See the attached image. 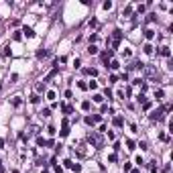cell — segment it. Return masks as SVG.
I'll return each instance as SVG.
<instances>
[{"instance_id":"4fadbf2b","label":"cell","mask_w":173,"mask_h":173,"mask_svg":"<svg viewBox=\"0 0 173 173\" xmlns=\"http://www.w3.org/2000/svg\"><path fill=\"white\" fill-rule=\"evenodd\" d=\"M153 35H155V33H153L151 29H147V31H145V37H147V39H153Z\"/></svg>"},{"instance_id":"2e32d148","label":"cell","mask_w":173,"mask_h":173,"mask_svg":"<svg viewBox=\"0 0 173 173\" xmlns=\"http://www.w3.org/2000/svg\"><path fill=\"white\" fill-rule=\"evenodd\" d=\"M145 53H153V45H149V43L145 45Z\"/></svg>"},{"instance_id":"44dd1931","label":"cell","mask_w":173,"mask_h":173,"mask_svg":"<svg viewBox=\"0 0 173 173\" xmlns=\"http://www.w3.org/2000/svg\"><path fill=\"white\" fill-rule=\"evenodd\" d=\"M12 173H21V171H17V169H14V171H12Z\"/></svg>"},{"instance_id":"277c9868","label":"cell","mask_w":173,"mask_h":173,"mask_svg":"<svg viewBox=\"0 0 173 173\" xmlns=\"http://www.w3.org/2000/svg\"><path fill=\"white\" fill-rule=\"evenodd\" d=\"M23 33H25L27 37H35V31L31 29V27H25V29H23Z\"/></svg>"},{"instance_id":"e0dca14e","label":"cell","mask_w":173,"mask_h":173,"mask_svg":"<svg viewBox=\"0 0 173 173\" xmlns=\"http://www.w3.org/2000/svg\"><path fill=\"white\" fill-rule=\"evenodd\" d=\"M45 55H47L45 49H39V51H37V57H45Z\"/></svg>"},{"instance_id":"ffe728a7","label":"cell","mask_w":173,"mask_h":173,"mask_svg":"<svg viewBox=\"0 0 173 173\" xmlns=\"http://www.w3.org/2000/svg\"><path fill=\"white\" fill-rule=\"evenodd\" d=\"M0 173H4V167H2V163H0Z\"/></svg>"},{"instance_id":"3957f363","label":"cell","mask_w":173,"mask_h":173,"mask_svg":"<svg viewBox=\"0 0 173 173\" xmlns=\"http://www.w3.org/2000/svg\"><path fill=\"white\" fill-rule=\"evenodd\" d=\"M69 134V122L63 120V126H61V136H67Z\"/></svg>"},{"instance_id":"d6986e66","label":"cell","mask_w":173,"mask_h":173,"mask_svg":"<svg viewBox=\"0 0 173 173\" xmlns=\"http://www.w3.org/2000/svg\"><path fill=\"white\" fill-rule=\"evenodd\" d=\"M4 147V138H0V149H2Z\"/></svg>"},{"instance_id":"ba28073f","label":"cell","mask_w":173,"mask_h":173,"mask_svg":"<svg viewBox=\"0 0 173 173\" xmlns=\"http://www.w3.org/2000/svg\"><path fill=\"white\" fill-rule=\"evenodd\" d=\"M39 102H41L39 94H33V96H31V104H39Z\"/></svg>"},{"instance_id":"8fae6325","label":"cell","mask_w":173,"mask_h":173,"mask_svg":"<svg viewBox=\"0 0 173 173\" xmlns=\"http://www.w3.org/2000/svg\"><path fill=\"white\" fill-rule=\"evenodd\" d=\"M155 96H157V100H163L165 94H163V90H157V92H155Z\"/></svg>"},{"instance_id":"5b68a950","label":"cell","mask_w":173,"mask_h":173,"mask_svg":"<svg viewBox=\"0 0 173 173\" xmlns=\"http://www.w3.org/2000/svg\"><path fill=\"white\" fill-rule=\"evenodd\" d=\"M10 104H12V106H14V108H19V106H21V104H23V100H21V98H19V96H17V98H12V100H10Z\"/></svg>"},{"instance_id":"8992f818","label":"cell","mask_w":173,"mask_h":173,"mask_svg":"<svg viewBox=\"0 0 173 173\" xmlns=\"http://www.w3.org/2000/svg\"><path fill=\"white\" fill-rule=\"evenodd\" d=\"M159 53H161L163 57H169V55H171V51H169V47H161V51H159Z\"/></svg>"},{"instance_id":"30bf717a","label":"cell","mask_w":173,"mask_h":173,"mask_svg":"<svg viewBox=\"0 0 173 173\" xmlns=\"http://www.w3.org/2000/svg\"><path fill=\"white\" fill-rule=\"evenodd\" d=\"M114 124H116V126H122V124H124V120H122L120 116H116V118H114Z\"/></svg>"},{"instance_id":"9a60e30c","label":"cell","mask_w":173,"mask_h":173,"mask_svg":"<svg viewBox=\"0 0 173 173\" xmlns=\"http://www.w3.org/2000/svg\"><path fill=\"white\" fill-rule=\"evenodd\" d=\"M102 6H104V10H110V8H112V2H110V0H108V2H104Z\"/></svg>"},{"instance_id":"6da1fadb","label":"cell","mask_w":173,"mask_h":173,"mask_svg":"<svg viewBox=\"0 0 173 173\" xmlns=\"http://www.w3.org/2000/svg\"><path fill=\"white\" fill-rule=\"evenodd\" d=\"M88 140H90L96 149H102V136H100L98 132H90V134H88Z\"/></svg>"},{"instance_id":"ac0fdd59","label":"cell","mask_w":173,"mask_h":173,"mask_svg":"<svg viewBox=\"0 0 173 173\" xmlns=\"http://www.w3.org/2000/svg\"><path fill=\"white\" fill-rule=\"evenodd\" d=\"M110 67H112V69H118L120 65H118V61H112V63H110Z\"/></svg>"},{"instance_id":"52a82bcc","label":"cell","mask_w":173,"mask_h":173,"mask_svg":"<svg viewBox=\"0 0 173 173\" xmlns=\"http://www.w3.org/2000/svg\"><path fill=\"white\" fill-rule=\"evenodd\" d=\"M88 53H90V55H96V53H98V47H96V45H90V47H88Z\"/></svg>"},{"instance_id":"5bb4252c","label":"cell","mask_w":173,"mask_h":173,"mask_svg":"<svg viewBox=\"0 0 173 173\" xmlns=\"http://www.w3.org/2000/svg\"><path fill=\"white\" fill-rule=\"evenodd\" d=\"M94 102H104V96H100V94H96V96H94Z\"/></svg>"},{"instance_id":"9c48e42d","label":"cell","mask_w":173,"mask_h":173,"mask_svg":"<svg viewBox=\"0 0 173 173\" xmlns=\"http://www.w3.org/2000/svg\"><path fill=\"white\" fill-rule=\"evenodd\" d=\"M45 143H47V140H45L43 136H37V145H39V147H45Z\"/></svg>"},{"instance_id":"7a4b0ae2","label":"cell","mask_w":173,"mask_h":173,"mask_svg":"<svg viewBox=\"0 0 173 173\" xmlns=\"http://www.w3.org/2000/svg\"><path fill=\"white\" fill-rule=\"evenodd\" d=\"M159 118H163V110H161V108H157L155 112L151 114V120H159Z\"/></svg>"},{"instance_id":"7c38bea8","label":"cell","mask_w":173,"mask_h":173,"mask_svg":"<svg viewBox=\"0 0 173 173\" xmlns=\"http://www.w3.org/2000/svg\"><path fill=\"white\" fill-rule=\"evenodd\" d=\"M138 147H140V151H147V149H149V145L145 143V140H140V143H138Z\"/></svg>"}]
</instances>
